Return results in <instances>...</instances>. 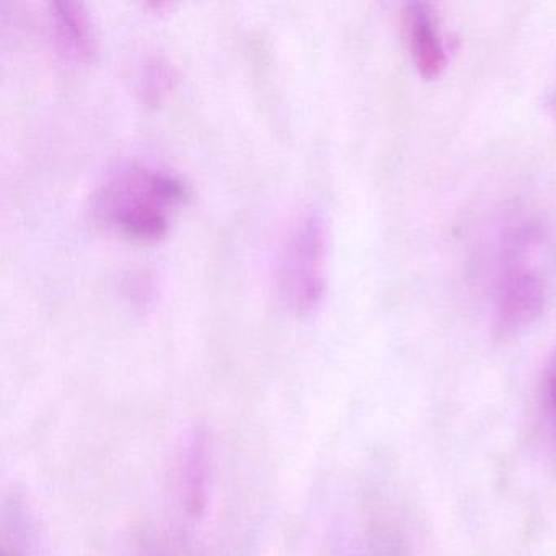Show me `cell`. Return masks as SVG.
Masks as SVG:
<instances>
[{
  "mask_svg": "<svg viewBox=\"0 0 556 556\" xmlns=\"http://www.w3.org/2000/svg\"><path fill=\"white\" fill-rule=\"evenodd\" d=\"M188 197L184 181L146 165L113 172L93 194V216L109 229L138 240H159Z\"/></svg>",
  "mask_w": 556,
  "mask_h": 556,
  "instance_id": "cell-1",
  "label": "cell"
},
{
  "mask_svg": "<svg viewBox=\"0 0 556 556\" xmlns=\"http://www.w3.org/2000/svg\"><path fill=\"white\" fill-rule=\"evenodd\" d=\"M327 227L318 214L301 217L282 247L278 289L289 311L308 315L317 311L325 294Z\"/></svg>",
  "mask_w": 556,
  "mask_h": 556,
  "instance_id": "cell-2",
  "label": "cell"
},
{
  "mask_svg": "<svg viewBox=\"0 0 556 556\" xmlns=\"http://www.w3.org/2000/svg\"><path fill=\"white\" fill-rule=\"evenodd\" d=\"M545 291L539 276L526 265L514 263L501 276L496 294V317L503 330H519L532 324L543 311Z\"/></svg>",
  "mask_w": 556,
  "mask_h": 556,
  "instance_id": "cell-3",
  "label": "cell"
},
{
  "mask_svg": "<svg viewBox=\"0 0 556 556\" xmlns=\"http://www.w3.org/2000/svg\"><path fill=\"white\" fill-rule=\"evenodd\" d=\"M403 35L419 76L434 80L447 66L438 15L428 2L406 4L402 14Z\"/></svg>",
  "mask_w": 556,
  "mask_h": 556,
  "instance_id": "cell-4",
  "label": "cell"
},
{
  "mask_svg": "<svg viewBox=\"0 0 556 556\" xmlns=\"http://www.w3.org/2000/svg\"><path fill=\"white\" fill-rule=\"evenodd\" d=\"M50 15L61 50L80 63L89 61L96 53L97 40L86 8L73 0H58L50 4Z\"/></svg>",
  "mask_w": 556,
  "mask_h": 556,
  "instance_id": "cell-5",
  "label": "cell"
},
{
  "mask_svg": "<svg viewBox=\"0 0 556 556\" xmlns=\"http://www.w3.org/2000/svg\"><path fill=\"white\" fill-rule=\"evenodd\" d=\"M17 527L18 522L14 520V532L9 533L8 529L4 530V535H2V555L0 556H28L27 549L22 545L24 535H22Z\"/></svg>",
  "mask_w": 556,
  "mask_h": 556,
  "instance_id": "cell-6",
  "label": "cell"
},
{
  "mask_svg": "<svg viewBox=\"0 0 556 556\" xmlns=\"http://www.w3.org/2000/svg\"><path fill=\"white\" fill-rule=\"evenodd\" d=\"M546 402H548L549 412L556 421V356L546 376Z\"/></svg>",
  "mask_w": 556,
  "mask_h": 556,
  "instance_id": "cell-7",
  "label": "cell"
},
{
  "mask_svg": "<svg viewBox=\"0 0 556 556\" xmlns=\"http://www.w3.org/2000/svg\"><path fill=\"white\" fill-rule=\"evenodd\" d=\"M198 475H200V473H198V471H194V475H193L194 481H197ZM191 491H201V490H200V486H197V483H193V490H191Z\"/></svg>",
  "mask_w": 556,
  "mask_h": 556,
  "instance_id": "cell-8",
  "label": "cell"
}]
</instances>
